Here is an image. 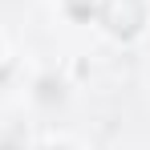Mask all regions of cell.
Returning <instances> with one entry per match:
<instances>
[{
  "label": "cell",
  "instance_id": "1",
  "mask_svg": "<svg viewBox=\"0 0 150 150\" xmlns=\"http://www.w3.org/2000/svg\"><path fill=\"white\" fill-rule=\"evenodd\" d=\"M98 16H101V25H105L110 37L134 41L142 33V25H146V4L142 0H101Z\"/></svg>",
  "mask_w": 150,
  "mask_h": 150
},
{
  "label": "cell",
  "instance_id": "2",
  "mask_svg": "<svg viewBox=\"0 0 150 150\" xmlns=\"http://www.w3.org/2000/svg\"><path fill=\"white\" fill-rule=\"evenodd\" d=\"M65 12H69L73 21H89V16L98 12V0H65Z\"/></svg>",
  "mask_w": 150,
  "mask_h": 150
},
{
  "label": "cell",
  "instance_id": "3",
  "mask_svg": "<svg viewBox=\"0 0 150 150\" xmlns=\"http://www.w3.org/2000/svg\"><path fill=\"white\" fill-rule=\"evenodd\" d=\"M37 98H41V101H57V98H61V81L41 77V81H37Z\"/></svg>",
  "mask_w": 150,
  "mask_h": 150
},
{
  "label": "cell",
  "instance_id": "4",
  "mask_svg": "<svg viewBox=\"0 0 150 150\" xmlns=\"http://www.w3.org/2000/svg\"><path fill=\"white\" fill-rule=\"evenodd\" d=\"M49 150H65V146H49Z\"/></svg>",
  "mask_w": 150,
  "mask_h": 150
}]
</instances>
